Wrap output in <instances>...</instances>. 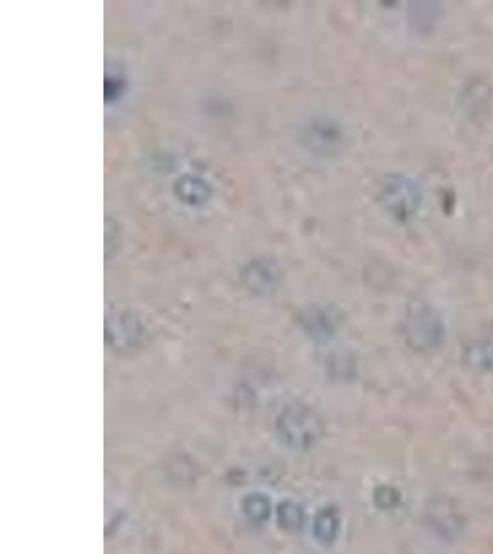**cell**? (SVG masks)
Returning <instances> with one entry per match:
<instances>
[{
	"instance_id": "obj_1",
	"label": "cell",
	"mask_w": 493,
	"mask_h": 554,
	"mask_svg": "<svg viewBox=\"0 0 493 554\" xmlns=\"http://www.w3.org/2000/svg\"><path fill=\"white\" fill-rule=\"evenodd\" d=\"M283 439L293 447H309L320 439V423L307 411H288L279 420Z\"/></svg>"
},
{
	"instance_id": "obj_2",
	"label": "cell",
	"mask_w": 493,
	"mask_h": 554,
	"mask_svg": "<svg viewBox=\"0 0 493 554\" xmlns=\"http://www.w3.org/2000/svg\"><path fill=\"white\" fill-rule=\"evenodd\" d=\"M248 503H250V510H248L250 517H257V516H260V517H265V516L268 514V503H267L265 499H259V498H253V499H250Z\"/></svg>"
}]
</instances>
